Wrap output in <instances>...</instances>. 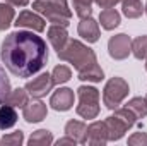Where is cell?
<instances>
[{
	"label": "cell",
	"mask_w": 147,
	"mask_h": 146,
	"mask_svg": "<svg viewBox=\"0 0 147 146\" xmlns=\"http://www.w3.org/2000/svg\"><path fill=\"white\" fill-rule=\"evenodd\" d=\"M0 59L17 77H31L39 72L48 60V48L34 31H14L2 41Z\"/></svg>",
	"instance_id": "6da1fadb"
},
{
	"label": "cell",
	"mask_w": 147,
	"mask_h": 146,
	"mask_svg": "<svg viewBox=\"0 0 147 146\" xmlns=\"http://www.w3.org/2000/svg\"><path fill=\"white\" fill-rule=\"evenodd\" d=\"M57 55H58L60 60L70 62L77 72H84L89 67H92V65L98 64V59H96L94 50L89 48L87 45H84L79 40H69L67 45L62 50L57 52Z\"/></svg>",
	"instance_id": "7a4b0ae2"
},
{
	"label": "cell",
	"mask_w": 147,
	"mask_h": 146,
	"mask_svg": "<svg viewBox=\"0 0 147 146\" xmlns=\"http://www.w3.org/2000/svg\"><path fill=\"white\" fill-rule=\"evenodd\" d=\"M33 10L41 14L48 23L58 26H69L72 12L67 0H36L33 2Z\"/></svg>",
	"instance_id": "3957f363"
},
{
	"label": "cell",
	"mask_w": 147,
	"mask_h": 146,
	"mask_svg": "<svg viewBox=\"0 0 147 146\" xmlns=\"http://www.w3.org/2000/svg\"><path fill=\"white\" fill-rule=\"evenodd\" d=\"M77 113L82 119H96L99 113V91L94 86H79L77 89Z\"/></svg>",
	"instance_id": "277c9868"
},
{
	"label": "cell",
	"mask_w": 147,
	"mask_h": 146,
	"mask_svg": "<svg viewBox=\"0 0 147 146\" xmlns=\"http://www.w3.org/2000/svg\"><path fill=\"white\" fill-rule=\"evenodd\" d=\"M128 83L123 77H111L103 89V102L110 110H115L128 96Z\"/></svg>",
	"instance_id": "5b68a950"
},
{
	"label": "cell",
	"mask_w": 147,
	"mask_h": 146,
	"mask_svg": "<svg viewBox=\"0 0 147 146\" xmlns=\"http://www.w3.org/2000/svg\"><path fill=\"white\" fill-rule=\"evenodd\" d=\"M108 53L115 60H125L132 53V40L125 33L115 35L108 41Z\"/></svg>",
	"instance_id": "8992f818"
},
{
	"label": "cell",
	"mask_w": 147,
	"mask_h": 146,
	"mask_svg": "<svg viewBox=\"0 0 147 146\" xmlns=\"http://www.w3.org/2000/svg\"><path fill=\"white\" fill-rule=\"evenodd\" d=\"M53 86H55V83H53L51 74L43 72V74H39L38 77H34L33 81H29L24 88L29 93V96H33V98H43V96H46L51 91Z\"/></svg>",
	"instance_id": "52a82bcc"
},
{
	"label": "cell",
	"mask_w": 147,
	"mask_h": 146,
	"mask_svg": "<svg viewBox=\"0 0 147 146\" xmlns=\"http://www.w3.org/2000/svg\"><path fill=\"white\" fill-rule=\"evenodd\" d=\"M16 28L19 29V28H26V29H29V31H34V33H41V31H45V28H46V23H45V19L41 17V16H38L36 12H31V10H22L19 16H17V19H16Z\"/></svg>",
	"instance_id": "ba28073f"
},
{
	"label": "cell",
	"mask_w": 147,
	"mask_h": 146,
	"mask_svg": "<svg viewBox=\"0 0 147 146\" xmlns=\"http://www.w3.org/2000/svg\"><path fill=\"white\" fill-rule=\"evenodd\" d=\"M51 108L57 112H67L74 107V91L70 88H58L50 98Z\"/></svg>",
	"instance_id": "9c48e42d"
},
{
	"label": "cell",
	"mask_w": 147,
	"mask_h": 146,
	"mask_svg": "<svg viewBox=\"0 0 147 146\" xmlns=\"http://www.w3.org/2000/svg\"><path fill=\"white\" fill-rule=\"evenodd\" d=\"M87 145L92 146H105L108 143V131H106V124L105 120H98V122H92L91 126H87V139H86Z\"/></svg>",
	"instance_id": "30bf717a"
},
{
	"label": "cell",
	"mask_w": 147,
	"mask_h": 146,
	"mask_svg": "<svg viewBox=\"0 0 147 146\" xmlns=\"http://www.w3.org/2000/svg\"><path fill=\"white\" fill-rule=\"evenodd\" d=\"M105 124H106V131H108V141H118V139H121L125 136V132L130 129V126L123 119H120L118 115H115V113L110 115L105 120Z\"/></svg>",
	"instance_id": "8fae6325"
},
{
	"label": "cell",
	"mask_w": 147,
	"mask_h": 146,
	"mask_svg": "<svg viewBox=\"0 0 147 146\" xmlns=\"http://www.w3.org/2000/svg\"><path fill=\"white\" fill-rule=\"evenodd\" d=\"M46 113H48V108H46V103H43V102H29L22 108V117L29 124H38V122L45 120Z\"/></svg>",
	"instance_id": "7c38bea8"
},
{
	"label": "cell",
	"mask_w": 147,
	"mask_h": 146,
	"mask_svg": "<svg viewBox=\"0 0 147 146\" xmlns=\"http://www.w3.org/2000/svg\"><path fill=\"white\" fill-rule=\"evenodd\" d=\"M79 36H82L87 43H96L99 40V24L92 17H86L79 23Z\"/></svg>",
	"instance_id": "4fadbf2b"
},
{
	"label": "cell",
	"mask_w": 147,
	"mask_h": 146,
	"mask_svg": "<svg viewBox=\"0 0 147 146\" xmlns=\"http://www.w3.org/2000/svg\"><path fill=\"white\" fill-rule=\"evenodd\" d=\"M65 134L70 136L75 143L79 145H84L86 139H87V126L80 120H69L65 124Z\"/></svg>",
	"instance_id": "5bb4252c"
},
{
	"label": "cell",
	"mask_w": 147,
	"mask_h": 146,
	"mask_svg": "<svg viewBox=\"0 0 147 146\" xmlns=\"http://www.w3.org/2000/svg\"><path fill=\"white\" fill-rule=\"evenodd\" d=\"M48 40H50L51 46H53L57 52H58V50H62V48L67 45V41H69V33H67L65 26L51 24V26H50V29H48Z\"/></svg>",
	"instance_id": "9a60e30c"
},
{
	"label": "cell",
	"mask_w": 147,
	"mask_h": 146,
	"mask_svg": "<svg viewBox=\"0 0 147 146\" xmlns=\"http://www.w3.org/2000/svg\"><path fill=\"white\" fill-rule=\"evenodd\" d=\"M3 103L10 105L14 108H24L29 103V93L26 91V88H17L14 91L10 89V93H9V96L5 98Z\"/></svg>",
	"instance_id": "2e32d148"
},
{
	"label": "cell",
	"mask_w": 147,
	"mask_h": 146,
	"mask_svg": "<svg viewBox=\"0 0 147 146\" xmlns=\"http://www.w3.org/2000/svg\"><path fill=\"white\" fill-rule=\"evenodd\" d=\"M99 23H101V26H103L106 31H111V29L118 28L120 23H121L120 12L115 10V9H105V10L99 14Z\"/></svg>",
	"instance_id": "e0dca14e"
},
{
	"label": "cell",
	"mask_w": 147,
	"mask_h": 146,
	"mask_svg": "<svg viewBox=\"0 0 147 146\" xmlns=\"http://www.w3.org/2000/svg\"><path fill=\"white\" fill-rule=\"evenodd\" d=\"M16 122H17V112H16V108L7 105V103L2 105L0 107V131L14 127Z\"/></svg>",
	"instance_id": "ac0fdd59"
},
{
	"label": "cell",
	"mask_w": 147,
	"mask_h": 146,
	"mask_svg": "<svg viewBox=\"0 0 147 146\" xmlns=\"http://www.w3.org/2000/svg\"><path fill=\"white\" fill-rule=\"evenodd\" d=\"M121 12L128 17V19H137L142 16L144 7L140 0H121Z\"/></svg>",
	"instance_id": "d6986e66"
},
{
	"label": "cell",
	"mask_w": 147,
	"mask_h": 146,
	"mask_svg": "<svg viewBox=\"0 0 147 146\" xmlns=\"http://www.w3.org/2000/svg\"><path fill=\"white\" fill-rule=\"evenodd\" d=\"M51 143H53V134L48 129L34 131L31 134V138L28 139V145L29 146H50Z\"/></svg>",
	"instance_id": "ffe728a7"
},
{
	"label": "cell",
	"mask_w": 147,
	"mask_h": 146,
	"mask_svg": "<svg viewBox=\"0 0 147 146\" xmlns=\"http://www.w3.org/2000/svg\"><path fill=\"white\" fill-rule=\"evenodd\" d=\"M14 17H16L14 5L2 2V3H0V31H5V29L12 24Z\"/></svg>",
	"instance_id": "44dd1931"
},
{
	"label": "cell",
	"mask_w": 147,
	"mask_h": 146,
	"mask_svg": "<svg viewBox=\"0 0 147 146\" xmlns=\"http://www.w3.org/2000/svg\"><path fill=\"white\" fill-rule=\"evenodd\" d=\"M79 79H80V81H89V83H99V81L105 79V72H103V69L99 67V64H96V65L89 67L87 71L79 72Z\"/></svg>",
	"instance_id": "7402d4cb"
},
{
	"label": "cell",
	"mask_w": 147,
	"mask_h": 146,
	"mask_svg": "<svg viewBox=\"0 0 147 146\" xmlns=\"http://www.w3.org/2000/svg\"><path fill=\"white\" fill-rule=\"evenodd\" d=\"M127 108H130L137 119H146L147 117V103H146V98H132L128 100V103L125 105Z\"/></svg>",
	"instance_id": "603a6c76"
},
{
	"label": "cell",
	"mask_w": 147,
	"mask_h": 146,
	"mask_svg": "<svg viewBox=\"0 0 147 146\" xmlns=\"http://www.w3.org/2000/svg\"><path fill=\"white\" fill-rule=\"evenodd\" d=\"M132 53H134V57L137 60H142V59L146 60V57H147V35L135 38L132 41Z\"/></svg>",
	"instance_id": "cb8c5ba5"
},
{
	"label": "cell",
	"mask_w": 147,
	"mask_h": 146,
	"mask_svg": "<svg viewBox=\"0 0 147 146\" xmlns=\"http://www.w3.org/2000/svg\"><path fill=\"white\" fill-rule=\"evenodd\" d=\"M92 3H94V0H74L75 14L80 19L91 17V14H92Z\"/></svg>",
	"instance_id": "d4e9b609"
},
{
	"label": "cell",
	"mask_w": 147,
	"mask_h": 146,
	"mask_svg": "<svg viewBox=\"0 0 147 146\" xmlns=\"http://www.w3.org/2000/svg\"><path fill=\"white\" fill-rule=\"evenodd\" d=\"M51 77H53L55 84H63V83H67L72 77V71L67 65H57L53 69V72H51Z\"/></svg>",
	"instance_id": "484cf974"
},
{
	"label": "cell",
	"mask_w": 147,
	"mask_h": 146,
	"mask_svg": "<svg viewBox=\"0 0 147 146\" xmlns=\"http://www.w3.org/2000/svg\"><path fill=\"white\" fill-rule=\"evenodd\" d=\"M9 93H10V81H9V77L5 74V69L0 65V103L5 102Z\"/></svg>",
	"instance_id": "4316f807"
},
{
	"label": "cell",
	"mask_w": 147,
	"mask_h": 146,
	"mask_svg": "<svg viewBox=\"0 0 147 146\" xmlns=\"http://www.w3.org/2000/svg\"><path fill=\"white\" fill-rule=\"evenodd\" d=\"M22 141H24V132L22 131H16V132L5 134L2 138V145L5 146H21Z\"/></svg>",
	"instance_id": "83f0119b"
},
{
	"label": "cell",
	"mask_w": 147,
	"mask_h": 146,
	"mask_svg": "<svg viewBox=\"0 0 147 146\" xmlns=\"http://www.w3.org/2000/svg\"><path fill=\"white\" fill-rule=\"evenodd\" d=\"M130 146H147V132H134L128 138Z\"/></svg>",
	"instance_id": "f1b7e54d"
},
{
	"label": "cell",
	"mask_w": 147,
	"mask_h": 146,
	"mask_svg": "<svg viewBox=\"0 0 147 146\" xmlns=\"http://www.w3.org/2000/svg\"><path fill=\"white\" fill-rule=\"evenodd\" d=\"M121 0H94V3H98L101 9H113L116 3H120Z\"/></svg>",
	"instance_id": "f546056e"
},
{
	"label": "cell",
	"mask_w": 147,
	"mask_h": 146,
	"mask_svg": "<svg viewBox=\"0 0 147 146\" xmlns=\"http://www.w3.org/2000/svg\"><path fill=\"white\" fill-rule=\"evenodd\" d=\"M10 5H14V7H26L28 3H29V0H7Z\"/></svg>",
	"instance_id": "4dcf8cb0"
},
{
	"label": "cell",
	"mask_w": 147,
	"mask_h": 146,
	"mask_svg": "<svg viewBox=\"0 0 147 146\" xmlns=\"http://www.w3.org/2000/svg\"><path fill=\"white\" fill-rule=\"evenodd\" d=\"M57 145H58V146H60V145H75V141H74L70 136H67V134H65V138L58 139V141H57Z\"/></svg>",
	"instance_id": "1f68e13d"
},
{
	"label": "cell",
	"mask_w": 147,
	"mask_h": 146,
	"mask_svg": "<svg viewBox=\"0 0 147 146\" xmlns=\"http://www.w3.org/2000/svg\"><path fill=\"white\" fill-rule=\"evenodd\" d=\"M146 71H147V57H146Z\"/></svg>",
	"instance_id": "d6a6232c"
},
{
	"label": "cell",
	"mask_w": 147,
	"mask_h": 146,
	"mask_svg": "<svg viewBox=\"0 0 147 146\" xmlns=\"http://www.w3.org/2000/svg\"><path fill=\"white\" fill-rule=\"evenodd\" d=\"M144 10H146V14H147V3H146V9H144Z\"/></svg>",
	"instance_id": "836d02e7"
},
{
	"label": "cell",
	"mask_w": 147,
	"mask_h": 146,
	"mask_svg": "<svg viewBox=\"0 0 147 146\" xmlns=\"http://www.w3.org/2000/svg\"><path fill=\"white\" fill-rule=\"evenodd\" d=\"M146 103H147V96H146Z\"/></svg>",
	"instance_id": "e575fe53"
},
{
	"label": "cell",
	"mask_w": 147,
	"mask_h": 146,
	"mask_svg": "<svg viewBox=\"0 0 147 146\" xmlns=\"http://www.w3.org/2000/svg\"><path fill=\"white\" fill-rule=\"evenodd\" d=\"M0 145H2V139H0Z\"/></svg>",
	"instance_id": "d590c367"
}]
</instances>
